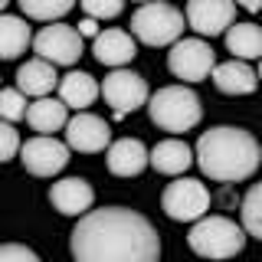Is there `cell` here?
Listing matches in <instances>:
<instances>
[{
    "instance_id": "obj_1",
    "label": "cell",
    "mask_w": 262,
    "mask_h": 262,
    "mask_svg": "<svg viewBox=\"0 0 262 262\" xmlns=\"http://www.w3.org/2000/svg\"><path fill=\"white\" fill-rule=\"evenodd\" d=\"M76 262H158L161 236L151 220L128 207L92 210L69 233Z\"/></svg>"
},
{
    "instance_id": "obj_2",
    "label": "cell",
    "mask_w": 262,
    "mask_h": 262,
    "mask_svg": "<svg viewBox=\"0 0 262 262\" xmlns=\"http://www.w3.org/2000/svg\"><path fill=\"white\" fill-rule=\"evenodd\" d=\"M196 164L210 180L216 184H236L259 170L262 164V147L246 128L236 125H216L203 131L196 141Z\"/></svg>"
},
{
    "instance_id": "obj_3",
    "label": "cell",
    "mask_w": 262,
    "mask_h": 262,
    "mask_svg": "<svg viewBox=\"0 0 262 262\" xmlns=\"http://www.w3.org/2000/svg\"><path fill=\"white\" fill-rule=\"evenodd\" d=\"M147 115L161 131H174V135H184L200 125L203 118V105L196 98L193 89L187 85H164L151 95L147 102Z\"/></svg>"
},
{
    "instance_id": "obj_4",
    "label": "cell",
    "mask_w": 262,
    "mask_h": 262,
    "mask_svg": "<svg viewBox=\"0 0 262 262\" xmlns=\"http://www.w3.org/2000/svg\"><path fill=\"white\" fill-rule=\"evenodd\" d=\"M190 249L203 259H233L246 246V229L226 216H203L187 236Z\"/></svg>"
},
{
    "instance_id": "obj_5",
    "label": "cell",
    "mask_w": 262,
    "mask_h": 262,
    "mask_svg": "<svg viewBox=\"0 0 262 262\" xmlns=\"http://www.w3.org/2000/svg\"><path fill=\"white\" fill-rule=\"evenodd\" d=\"M184 10L170 4H144L131 16V33L141 39L144 46H174L184 36Z\"/></svg>"
},
{
    "instance_id": "obj_6",
    "label": "cell",
    "mask_w": 262,
    "mask_h": 262,
    "mask_svg": "<svg viewBox=\"0 0 262 262\" xmlns=\"http://www.w3.org/2000/svg\"><path fill=\"white\" fill-rule=\"evenodd\" d=\"M161 210L177 223H200L210 210L207 184H200L193 177H180L174 184H167V190L161 196Z\"/></svg>"
},
{
    "instance_id": "obj_7",
    "label": "cell",
    "mask_w": 262,
    "mask_h": 262,
    "mask_svg": "<svg viewBox=\"0 0 262 262\" xmlns=\"http://www.w3.org/2000/svg\"><path fill=\"white\" fill-rule=\"evenodd\" d=\"M167 69L174 72L177 79H184V82H200V79L213 76L216 56H213L210 43H203L200 36H190V39H180V43L170 46Z\"/></svg>"
},
{
    "instance_id": "obj_8",
    "label": "cell",
    "mask_w": 262,
    "mask_h": 262,
    "mask_svg": "<svg viewBox=\"0 0 262 262\" xmlns=\"http://www.w3.org/2000/svg\"><path fill=\"white\" fill-rule=\"evenodd\" d=\"M102 95H105V102L115 108V115L138 112L141 105L151 102L147 82H144V76H138L135 69H115V72H108L105 82H102Z\"/></svg>"
},
{
    "instance_id": "obj_9",
    "label": "cell",
    "mask_w": 262,
    "mask_h": 262,
    "mask_svg": "<svg viewBox=\"0 0 262 262\" xmlns=\"http://www.w3.org/2000/svg\"><path fill=\"white\" fill-rule=\"evenodd\" d=\"M33 49L39 53V59L53 66H72L82 56V33L66 23H49L33 36Z\"/></svg>"
},
{
    "instance_id": "obj_10",
    "label": "cell",
    "mask_w": 262,
    "mask_h": 262,
    "mask_svg": "<svg viewBox=\"0 0 262 262\" xmlns=\"http://www.w3.org/2000/svg\"><path fill=\"white\" fill-rule=\"evenodd\" d=\"M20 161L33 177H53L69 164V144L56 141V138L36 135V138H30V141H23Z\"/></svg>"
},
{
    "instance_id": "obj_11",
    "label": "cell",
    "mask_w": 262,
    "mask_h": 262,
    "mask_svg": "<svg viewBox=\"0 0 262 262\" xmlns=\"http://www.w3.org/2000/svg\"><path fill=\"white\" fill-rule=\"evenodd\" d=\"M187 27L200 36H220V33H229L236 20V4L229 0H190L187 4Z\"/></svg>"
},
{
    "instance_id": "obj_12",
    "label": "cell",
    "mask_w": 262,
    "mask_h": 262,
    "mask_svg": "<svg viewBox=\"0 0 262 262\" xmlns=\"http://www.w3.org/2000/svg\"><path fill=\"white\" fill-rule=\"evenodd\" d=\"M66 144H69V151H79V154H98L105 147H112V128L98 115L79 112L66 128Z\"/></svg>"
},
{
    "instance_id": "obj_13",
    "label": "cell",
    "mask_w": 262,
    "mask_h": 262,
    "mask_svg": "<svg viewBox=\"0 0 262 262\" xmlns=\"http://www.w3.org/2000/svg\"><path fill=\"white\" fill-rule=\"evenodd\" d=\"M49 203L62 213V216H85L92 213V203H95V190L89 187V180L82 177H66L59 184H53L49 190Z\"/></svg>"
},
{
    "instance_id": "obj_14",
    "label": "cell",
    "mask_w": 262,
    "mask_h": 262,
    "mask_svg": "<svg viewBox=\"0 0 262 262\" xmlns=\"http://www.w3.org/2000/svg\"><path fill=\"white\" fill-rule=\"evenodd\" d=\"M92 53L102 66H112V69H125V66L138 56L135 36L125 30H102L92 43Z\"/></svg>"
},
{
    "instance_id": "obj_15",
    "label": "cell",
    "mask_w": 262,
    "mask_h": 262,
    "mask_svg": "<svg viewBox=\"0 0 262 262\" xmlns=\"http://www.w3.org/2000/svg\"><path fill=\"white\" fill-rule=\"evenodd\" d=\"M108 170L115 177H138L151 164V151L138 141V138H118L108 147Z\"/></svg>"
},
{
    "instance_id": "obj_16",
    "label": "cell",
    "mask_w": 262,
    "mask_h": 262,
    "mask_svg": "<svg viewBox=\"0 0 262 262\" xmlns=\"http://www.w3.org/2000/svg\"><path fill=\"white\" fill-rule=\"evenodd\" d=\"M213 85L226 95H252L259 85V72L252 69L249 62H239V59H226V62H216L213 69Z\"/></svg>"
},
{
    "instance_id": "obj_17",
    "label": "cell",
    "mask_w": 262,
    "mask_h": 262,
    "mask_svg": "<svg viewBox=\"0 0 262 262\" xmlns=\"http://www.w3.org/2000/svg\"><path fill=\"white\" fill-rule=\"evenodd\" d=\"M59 76H56V66L46 59H27L16 69V89L23 95H36V98H49L56 85H59Z\"/></svg>"
},
{
    "instance_id": "obj_18",
    "label": "cell",
    "mask_w": 262,
    "mask_h": 262,
    "mask_svg": "<svg viewBox=\"0 0 262 262\" xmlns=\"http://www.w3.org/2000/svg\"><path fill=\"white\" fill-rule=\"evenodd\" d=\"M196 161V154L187 147V141H180V138H167V141H158L151 147V167L158 170V174H184L187 167Z\"/></svg>"
},
{
    "instance_id": "obj_19",
    "label": "cell",
    "mask_w": 262,
    "mask_h": 262,
    "mask_svg": "<svg viewBox=\"0 0 262 262\" xmlns=\"http://www.w3.org/2000/svg\"><path fill=\"white\" fill-rule=\"evenodd\" d=\"M69 108L59 102V98H36L27 112V125L33 131H39L43 138H53V131L69 128Z\"/></svg>"
},
{
    "instance_id": "obj_20",
    "label": "cell",
    "mask_w": 262,
    "mask_h": 262,
    "mask_svg": "<svg viewBox=\"0 0 262 262\" xmlns=\"http://www.w3.org/2000/svg\"><path fill=\"white\" fill-rule=\"evenodd\" d=\"M98 82L89 76V72H69V76H62L59 82V102L66 105V108H76L79 112H85L89 105L98 98Z\"/></svg>"
},
{
    "instance_id": "obj_21",
    "label": "cell",
    "mask_w": 262,
    "mask_h": 262,
    "mask_svg": "<svg viewBox=\"0 0 262 262\" xmlns=\"http://www.w3.org/2000/svg\"><path fill=\"white\" fill-rule=\"evenodd\" d=\"M226 49L239 62L262 59V27H256V23H233L226 33Z\"/></svg>"
},
{
    "instance_id": "obj_22",
    "label": "cell",
    "mask_w": 262,
    "mask_h": 262,
    "mask_svg": "<svg viewBox=\"0 0 262 262\" xmlns=\"http://www.w3.org/2000/svg\"><path fill=\"white\" fill-rule=\"evenodd\" d=\"M30 43H33V36H30V27L23 16H16V13L0 16V56L4 59H16L20 53H27Z\"/></svg>"
},
{
    "instance_id": "obj_23",
    "label": "cell",
    "mask_w": 262,
    "mask_h": 262,
    "mask_svg": "<svg viewBox=\"0 0 262 262\" xmlns=\"http://www.w3.org/2000/svg\"><path fill=\"white\" fill-rule=\"evenodd\" d=\"M20 10L27 20H43L49 27V23H59V16L69 13L72 4L69 0H46V4H39V0H20Z\"/></svg>"
},
{
    "instance_id": "obj_24",
    "label": "cell",
    "mask_w": 262,
    "mask_h": 262,
    "mask_svg": "<svg viewBox=\"0 0 262 262\" xmlns=\"http://www.w3.org/2000/svg\"><path fill=\"white\" fill-rule=\"evenodd\" d=\"M243 229L246 236H256L262 243V184H252L243 196Z\"/></svg>"
},
{
    "instance_id": "obj_25",
    "label": "cell",
    "mask_w": 262,
    "mask_h": 262,
    "mask_svg": "<svg viewBox=\"0 0 262 262\" xmlns=\"http://www.w3.org/2000/svg\"><path fill=\"white\" fill-rule=\"evenodd\" d=\"M27 112H30V105H27V95L20 92V89H4L0 92V115H4V121H20V118H27Z\"/></svg>"
},
{
    "instance_id": "obj_26",
    "label": "cell",
    "mask_w": 262,
    "mask_h": 262,
    "mask_svg": "<svg viewBox=\"0 0 262 262\" xmlns=\"http://www.w3.org/2000/svg\"><path fill=\"white\" fill-rule=\"evenodd\" d=\"M82 10H85L89 20H112V16H118L125 10V4L121 0H85Z\"/></svg>"
},
{
    "instance_id": "obj_27",
    "label": "cell",
    "mask_w": 262,
    "mask_h": 262,
    "mask_svg": "<svg viewBox=\"0 0 262 262\" xmlns=\"http://www.w3.org/2000/svg\"><path fill=\"white\" fill-rule=\"evenodd\" d=\"M20 151H23V141H20V135H16V128L10 121H4V125H0V161L20 158Z\"/></svg>"
},
{
    "instance_id": "obj_28",
    "label": "cell",
    "mask_w": 262,
    "mask_h": 262,
    "mask_svg": "<svg viewBox=\"0 0 262 262\" xmlns=\"http://www.w3.org/2000/svg\"><path fill=\"white\" fill-rule=\"evenodd\" d=\"M0 262H39V256L20 243H4L0 246Z\"/></svg>"
},
{
    "instance_id": "obj_29",
    "label": "cell",
    "mask_w": 262,
    "mask_h": 262,
    "mask_svg": "<svg viewBox=\"0 0 262 262\" xmlns=\"http://www.w3.org/2000/svg\"><path fill=\"white\" fill-rule=\"evenodd\" d=\"M79 33H82V36H98V23H95V20H89V16H85V20L79 23Z\"/></svg>"
},
{
    "instance_id": "obj_30",
    "label": "cell",
    "mask_w": 262,
    "mask_h": 262,
    "mask_svg": "<svg viewBox=\"0 0 262 262\" xmlns=\"http://www.w3.org/2000/svg\"><path fill=\"white\" fill-rule=\"evenodd\" d=\"M256 72H259V79H262V59H259V69H256Z\"/></svg>"
}]
</instances>
